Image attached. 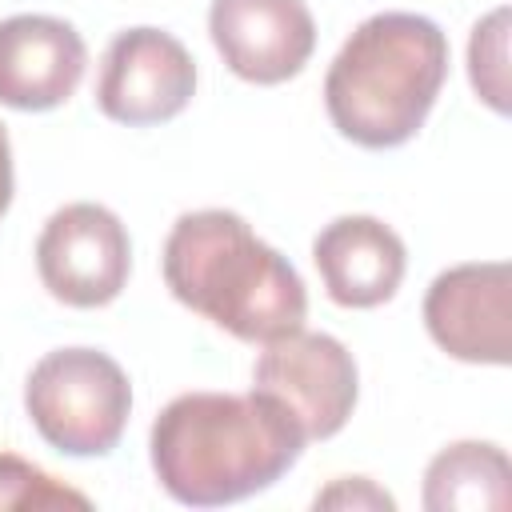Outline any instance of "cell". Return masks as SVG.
Listing matches in <instances>:
<instances>
[{
	"instance_id": "6da1fadb",
	"label": "cell",
	"mask_w": 512,
	"mask_h": 512,
	"mask_svg": "<svg viewBox=\"0 0 512 512\" xmlns=\"http://www.w3.org/2000/svg\"><path fill=\"white\" fill-rule=\"evenodd\" d=\"M300 424L260 392H184L152 424L160 488L192 508H220L272 488L304 452Z\"/></svg>"
},
{
	"instance_id": "7a4b0ae2",
	"label": "cell",
	"mask_w": 512,
	"mask_h": 512,
	"mask_svg": "<svg viewBox=\"0 0 512 512\" xmlns=\"http://www.w3.org/2000/svg\"><path fill=\"white\" fill-rule=\"evenodd\" d=\"M172 296L244 344H272L308 316L300 272L268 248L236 212H184L164 240Z\"/></svg>"
},
{
	"instance_id": "3957f363",
	"label": "cell",
	"mask_w": 512,
	"mask_h": 512,
	"mask_svg": "<svg viewBox=\"0 0 512 512\" xmlns=\"http://www.w3.org/2000/svg\"><path fill=\"white\" fill-rule=\"evenodd\" d=\"M448 80V36L416 12L368 16L324 76V108L360 148L408 144Z\"/></svg>"
},
{
	"instance_id": "277c9868",
	"label": "cell",
	"mask_w": 512,
	"mask_h": 512,
	"mask_svg": "<svg viewBox=\"0 0 512 512\" xmlns=\"http://www.w3.org/2000/svg\"><path fill=\"white\" fill-rule=\"evenodd\" d=\"M24 408L44 444L64 456H108L128 424L132 388L124 368L96 348L40 356L24 384Z\"/></svg>"
},
{
	"instance_id": "5b68a950",
	"label": "cell",
	"mask_w": 512,
	"mask_h": 512,
	"mask_svg": "<svg viewBox=\"0 0 512 512\" xmlns=\"http://www.w3.org/2000/svg\"><path fill=\"white\" fill-rule=\"evenodd\" d=\"M252 392L276 400L300 424L304 440H328L356 408V360L336 336L296 328L264 344Z\"/></svg>"
},
{
	"instance_id": "8992f818",
	"label": "cell",
	"mask_w": 512,
	"mask_h": 512,
	"mask_svg": "<svg viewBox=\"0 0 512 512\" xmlns=\"http://www.w3.org/2000/svg\"><path fill=\"white\" fill-rule=\"evenodd\" d=\"M36 268L44 288L68 308L112 304L132 268V244L116 212L104 204H64L48 216L36 240Z\"/></svg>"
},
{
	"instance_id": "52a82bcc",
	"label": "cell",
	"mask_w": 512,
	"mask_h": 512,
	"mask_svg": "<svg viewBox=\"0 0 512 512\" xmlns=\"http://www.w3.org/2000/svg\"><path fill=\"white\" fill-rule=\"evenodd\" d=\"M196 92V60L188 48L160 28L116 32L100 60L96 104L108 120L144 128L164 124L188 108Z\"/></svg>"
},
{
	"instance_id": "ba28073f",
	"label": "cell",
	"mask_w": 512,
	"mask_h": 512,
	"mask_svg": "<svg viewBox=\"0 0 512 512\" xmlns=\"http://www.w3.org/2000/svg\"><path fill=\"white\" fill-rule=\"evenodd\" d=\"M512 268L504 260L456 264L428 284V336L456 360L508 364L512 360Z\"/></svg>"
},
{
	"instance_id": "9c48e42d",
	"label": "cell",
	"mask_w": 512,
	"mask_h": 512,
	"mask_svg": "<svg viewBox=\"0 0 512 512\" xmlns=\"http://www.w3.org/2000/svg\"><path fill=\"white\" fill-rule=\"evenodd\" d=\"M208 32L224 64L248 84L292 80L316 48L304 0H212Z\"/></svg>"
},
{
	"instance_id": "30bf717a",
	"label": "cell",
	"mask_w": 512,
	"mask_h": 512,
	"mask_svg": "<svg viewBox=\"0 0 512 512\" xmlns=\"http://www.w3.org/2000/svg\"><path fill=\"white\" fill-rule=\"evenodd\" d=\"M88 48L68 20L8 16L0 20V104L16 112L60 108L84 80Z\"/></svg>"
},
{
	"instance_id": "8fae6325",
	"label": "cell",
	"mask_w": 512,
	"mask_h": 512,
	"mask_svg": "<svg viewBox=\"0 0 512 512\" xmlns=\"http://www.w3.org/2000/svg\"><path fill=\"white\" fill-rule=\"evenodd\" d=\"M316 272L340 308H376L404 280V240L376 216H340L312 240Z\"/></svg>"
},
{
	"instance_id": "7c38bea8",
	"label": "cell",
	"mask_w": 512,
	"mask_h": 512,
	"mask_svg": "<svg viewBox=\"0 0 512 512\" xmlns=\"http://www.w3.org/2000/svg\"><path fill=\"white\" fill-rule=\"evenodd\" d=\"M512 504V464L504 448L460 440L432 456L424 472L428 512H504Z\"/></svg>"
},
{
	"instance_id": "4fadbf2b",
	"label": "cell",
	"mask_w": 512,
	"mask_h": 512,
	"mask_svg": "<svg viewBox=\"0 0 512 512\" xmlns=\"http://www.w3.org/2000/svg\"><path fill=\"white\" fill-rule=\"evenodd\" d=\"M60 508L88 512L92 500L84 492L60 484L32 460H24L16 452H0V512H60Z\"/></svg>"
},
{
	"instance_id": "5bb4252c",
	"label": "cell",
	"mask_w": 512,
	"mask_h": 512,
	"mask_svg": "<svg viewBox=\"0 0 512 512\" xmlns=\"http://www.w3.org/2000/svg\"><path fill=\"white\" fill-rule=\"evenodd\" d=\"M468 72L472 88L488 108L508 112V8L488 12L468 40Z\"/></svg>"
},
{
	"instance_id": "9a60e30c",
	"label": "cell",
	"mask_w": 512,
	"mask_h": 512,
	"mask_svg": "<svg viewBox=\"0 0 512 512\" xmlns=\"http://www.w3.org/2000/svg\"><path fill=\"white\" fill-rule=\"evenodd\" d=\"M316 508H396V500L364 476H340L316 496Z\"/></svg>"
},
{
	"instance_id": "2e32d148",
	"label": "cell",
	"mask_w": 512,
	"mask_h": 512,
	"mask_svg": "<svg viewBox=\"0 0 512 512\" xmlns=\"http://www.w3.org/2000/svg\"><path fill=\"white\" fill-rule=\"evenodd\" d=\"M8 204H12V144L0 124V216L8 212Z\"/></svg>"
}]
</instances>
